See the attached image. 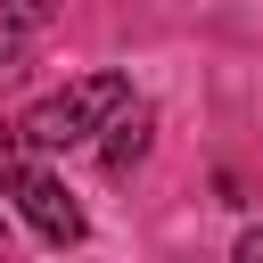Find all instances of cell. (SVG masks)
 Here are the masks:
<instances>
[{"mask_svg":"<svg viewBox=\"0 0 263 263\" xmlns=\"http://www.w3.org/2000/svg\"><path fill=\"white\" fill-rule=\"evenodd\" d=\"M123 107H132V82H123V74H82V82L49 90V99L25 115V140H33L41 156H66V148L99 140V132H107Z\"/></svg>","mask_w":263,"mask_h":263,"instance_id":"obj_1","label":"cell"},{"mask_svg":"<svg viewBox=\"0 0 263 263\" xmlns=\"http://www.w3.org/2000/svg\"><path fill=\"white\" fill-rule=\"evenodd\" d=\"M16 214H25V222L49 238V247H74V238L90 230V222H82V205L66 197V181H58V173H41V164L16 181Z\"/></svg>","mask_w":263,"mask_h":263,"instance_id":"obj_2","label":"cell"},{"mask_svg":"<svg viewBox=\"0 0 263 263\" xmlns=\"http://www.w3.org/2000/svg\"><path fill=\"white\" fill-rule=\"evenodd\" d=\"M140 156H148V107L132 99V107H123V115L107 123V173H132Z\"/></svg>","mask_w":263,"mask_h":263,"instance_id":"obj_3","label":"cell"},{"mask_svg":"<svg viewBox=\"0 0 263 263\" xmlns=\"http://www.w3.org/2000/svg\"><path fill=\"white\" fill-rule=\"evenodd\" d=\"M33 140H25V123H0V197H16V181L33 173Z\"/></svg>","mask_w":263,"mask_h":263,"instance_id":"obj_4","label":"cell"},{"mask_svg":"<svg viewBox=\"0 0 263 263\" xmlns=\"http://www.w3.org/2000/svg\"><path fill=\"white\" fill-rule=\"evenodd\" d=\"M8 82H25V25L0 16V90H8Z\"/></svg>","mask_w":263,"mask_h":263,"instance_id":"obj_5","label":"cell"},{"mask_svg":"<svg viewBox=\"0 0 263 263\" xmlns=\"http://www.w3.org/2000/svg\"><path fill=\"white\" fill-rule=\"evenodd\" d=\"M0 16H8V25H25V33H41V25L58 16V0H0Z\"/></svg>","mask_w":263,"mask_h":263,"instance_id":"obj_6","label":"cell"},{"mask_svg":"<svg viewBox=\"0 0 263 263\" xmlns=\"http://www.w3.org/2000/svg\"><path fill=\"white\" fill-rule=\"evenodd\" d=\"M238 263H263V222H255V230H238Z\"/></svg>","mask_w":263,"mask_h":263,"instance_id":"obj_7","label":"cell"},{"mask_svg":"<svg viewBox=\"0 0 263 263\" xmlns=\"http://www.w3.org/2000/svg\"><path fill=\"white\" fill-rule=\"evenodd\" d=\"M0 238H8V230H0Z\"/></svg>","mask_w":263,"mask_h":263,"instance_id":"obj_8","label":"cell"}]
</instances>
